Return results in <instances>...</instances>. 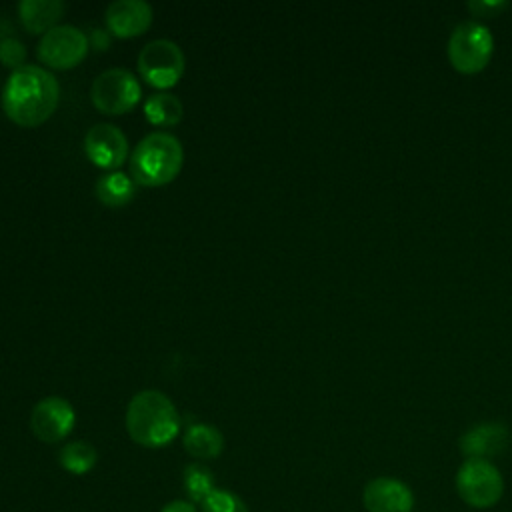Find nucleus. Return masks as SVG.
Instances as JSON below:
<instances>
[{
    "label": "nucleus",
    "mask_w": 512,
    "mask_h": 512,
    "mask_svg": "<svg viewBox=\"0 0 512 512\" xmlns=\"http://www.w3.org/2000/svg\"><path fill=\"white\" fill-rule=\"evenodd\" d=\"M456 490L472 508H492L504 494L500 470L484 458H466L456 474Z\"/></svg>",
    "instance_id": "nucleus-4"
},
{
    "label": "nucleus",
    "mask_w": 512,
    "mask_h": 512,
    "mask_svg": "<svg viewBox=\"0 0 512 512\" xmlns=\"http://www.w3.org/2000/svg\"><path fill=\"white\" fill-rule=\"evenodd\" d=\"M76 424L72 404L62 396H46L34 404L30 414V428L34 436L46 444L64 440Z\"/></svg>",
    "instance_id": "nucleus-9"
},
{
    "label": "nucleus",
    "mask_w": 512,
    "mask_h": 512,
    "mask_svg": "<svg viewBox=\"0 0 512 512\" xmlns=\"http://www.w3.org/2000/svg\"><path fill=\"white\" fill-rule=\"evenodd\" d=\"M96 198L106 208H122L136 196V182L122 170L106 172L96 180Z\"/></svg>",
    "instance_id": "nucleus-16"
},
{
    "label": "nucleus",
    "mask_w": 512,
    "mask_h": 512,
    "mask_svg": "<svg viewBox=\"0 0 512 512\" xmlns=\"http://www.w3.org/2000/svg\"><path fill=\"white\" fill-rule=\"evenodd\" d=\"M508 444V428L500 422H482L460 436V450L468 458H484L500 454Z\"/></svg>",
    "instance_id": "nucleus-13"
},
{
    "label": "nucleus",
    "mask_w": 512,
    "mask_h": 512,
    "mask_svg": "<svg viewBox=\"0 0 512 512\" xmlns=\"http://www.w3.org/2000/svg\"><path fill=\"white\" fill-rule=\"evenodd\" d=\"M180 414L174 402L160 390H140L126 408L130 438L146 448H162L180 432Z\"/></svg>",
    "instance_id": "nucleus-2"
},
{
    "label": "nucleus",
    "mask_w": 512,
    "mask_h": 512,
    "mask_svg": "<svg viewBox=\"0 0 512 512\" xmlns=\"http://www.w3.org/2000/svg\"><path fill=\"white\" fill-rule=\"evenodd\" d=\"M200 508H202V512H250L240 496H236L234 492L222 490V488H216L200 504Z\"/></svg>",
    "instance_id": "nucleus-20"
},
{
    "label": "nucleus",
    "mask_w": 512,
    "mask_h": 512,
    "mask_svg": "<svg viewBox=\"0 0 512 512\" xmlns=\"http://www.w3.org/2000/svg\"><path fill=\"white\" fill-rule=\"evenodd\" d=\"M88 42H90V48H94V50H108L112 38H110V32H108V30L94 28V30L88 34Z\"/></svg>",
    "instance_id": "nucleus-22"
},
{
    "label": "nucleus",
    "mask_w": 512,
    "mask_h": 512,
    "mask_svg": "<svg viewBox=\"0 0 512 512\" xmlns=\"http://www.w3.org/2000/svg\"><path fill=\"white\" fill-rule=\"evenodd\" d=\"M0 62L6 68L18 70L26 62V48L18 38H2L0 40Z\"/></svg>",
    "instance_id": "nucleus-21"
},
{
    "label": "nucleus",
    "mask_w": 512,
    "mask_h": 512,
    "mask_svg": "<svg viewBox=\"0 0 512 512\" xmlns=\"http://www.w3.org/2000/svg\"><path fill=\"white\" fill-rule=\"evenodd\" d=\"M184 146L170 132L146 134L130 154V176L136 184L156 188L170 184L182 170Z\"/></svg>",
    "instance_id": "nucleus-3"
},
{
    "label": "nucleus",
    "mask_w": 512,
    "mask_h": 512,
    "mask_svg": "<svg viewBox=\"0 0 512 512\" xmlns=\"http://www.w3.org/2000/svg\"><path fill=\"white\" fill-rule=\"evenodd\" d=\"M154 20V10L144 0H116L104 12L106 30L116 38L142 36Z\"/></svg>",
    "instance_id": "nucleus-11"
},
{
    "label": "nucleus",
    "mask_w": 512,
    "mask_h": 512,
    "mask_svg": "<svg viewBox=\"0 0 512 512\" xmlns=\"http://www.w3.org/2000/svg\"><path fill=\"white\" fill-rule=\"evenodd\" d=\"M98 460L96 448L86 442V440H72L68 444H64L58 452V462L60 466L70 472V474H86L94 468Z\"/></svg>",
    "instance_id": "nucleus-18"
},
{
    "label": "nucleus",
    "mask_w": 512,
    "mask_h": 512,
    "mask_svg": "<svg viewBox=\"0 0 512 512\" xmlns=\"http://www.w3.org/2000/svg\"><path fill=\"white\" fill-rule=\"evenodd\" d=\"M66 4L62 0H20L18 18L28 34H46L58 26Z\"/></svg>",
    "instance_id": "nucleus-14"
},
{
    "label": "nucleus",
    "mask_w": 512,
    "mask_h": 512,
    "mask_svg": "<svg viewBox=\"0 0 512 512\" xmlns=\"http://www.w3.org/2000/svg\"><path fill=\"white\" fill-rule=\"evenodd\" d=\"M492 32L480 20L460 22L448 38V56L462 72L480 70L492 54Z\"/></svg>",
    "instance_id": "nucleus-8"
},
{
    "label": "nucleus",
    "mask_w": 512,
    "mask_h": 512,
    "mask_svg": "<svg viewBox=\"0 0 512 512\" xmlns=\"http://www.w3.org/2000/svg\"><path fill=\"white\" fill-rule=\"evenodd\" d=\"M184 450L198 458V460H210V458H218L224 450V436L222 432L206 422H196L190 424L184 432Z\"/></svg>",
    "instance_id": "nucleus-15"
},
{
    "label": "nucleus",
    "mask_w": 512,
    "mask_h": 512,
    "mask_svg": "<svg viewBox=\"0 0 512 512\" xmlns=\"http://www.w3.org/2000/svg\"><path fill=\"white\" fill-rule=\"evenodd\" d=\"M162 512H198L192 502L186 500H174L162 508Z\"/></svg>",
    "instance_id": "nucleus-23"
},
{
    "label": "nucleus",
    "mask_w": 512,
    "mask_h": 512,
    "mask_svg": "<svg viewBox=\"0 0 512 512\" xmlns=\"http://www.w3.org/2000/svg\"><path fill=\"white\" fill-rule=\"evenodd\" d=\"M90 50L88 34L72 24H58L36 46V56L42 64L54 70H70L78 66Z\"/></svg>",
    "instance_id": "nucleus-7"
},
{
    "label": "nucleus",
    "mask_w": 512,
    "mask_h": 512,
    "mask_svg": "<svg viewBox=\"0 0 512 512\" xmlns=\"http://www.w3.org/2000/svg\"><path fill=\"white\" fill-rule=\"evenodd\" d=\"M84 152L94 166L114 172L128 158V138L118 126L100 122L86 132Z\"/></svg>",
    "instance_id": "nucleus-10"
},
{
    "label": "nucleus",
    "mask_w": 512,
    "mask_h": 512,
    "mask_svg": "<svg viewBox=\"0 0 512 512\" xmlns=\"http://www.w3.org/2000/svg\"><path fill=\"white\" fill-rule=\"evenodd\" d=\"M140 96V82L126 68H108L100 72L90 86V100L94 108L108 116L128 114L136 108Z\"/></svg>",
    "instance_id": "nucleus-5"
},
{
    "label": "nucleus",
    "mask_w": 512,
    "mask_h": 512,
    "mask_svg": "<svg viewBox=\"0 0 512 512\" xmlns=\"http://www.w3.org/2000/svg\"><path fill=\"white\" fill-rule=\"evenodd\" d=\"M138 74L140 78L158 90H168L180 82L186 68V58L182 48L168 40L158 38L148 42L138 54Z\"/></svg>",
    "instance_id": "nucleus-6"
},
{
    "label": "nucleus",
    "mask_w": 512,
    "mask_h": 512,
    "mask_svg": "<svg viewBox=\"0 0 512 512\" xmlns=\"http://www.w3.org/2000/svg\"><path fill=\"white\" fill-rule=\"evenodd\" d=\"M362 504L368 512H410L414 494L402 480L380 476L364 486Z\"/></svg>",
    "instance_id": "nucleus-12"
},
{
    "label": "nucleus",
    "mask_w": 512,
    "mask_h": 512,
    "mask_svg": "<svg viewBox=\"0 0 512 512\" xmlns=\"http://www.w3.org/2000/svg\"><path fill=\"white\" fill-rule=\"evenodd\" d=\"M144 116L152 126L172 128L180 124L184 116V106L178 96L170 92H156L144 102Z\"/></svg>",
    "instance_id": "nucleus-17"
},
{
    "label": "nucleus",
    "mask_w": 512,
    "mask_h": 512,
    "mask_svg": "<svg viewBox=\"0 0 512 512\" xmlns=\"http://www.w3.org/2000/svg\"><path fill=\"white\" fill-rule=\"evenodd\" d=\"M60 102V84L46 68L24 64L12 70L2 88L4 114L22 128L44 124Z\"/></svg>",
    "instance_id": "nucleus-1"
},
{
    "label": "nucleus",
    "mask_w": 512,
    "mask_h": 512,
    "mask_svg": "<svg viewBox=\"0 0 512 512\" xmlns=\"http://www.w3.org/2000/svg\"><path fill=\"white\" fill-rule=\"evenodd\" d=\"M182 480H184V488H186L188 498L196 504H202L216 490L212 470L204 464H188L184 468Z\"/></svg>",
    "instance_id": "nucleus-19"
}]
</instances>
